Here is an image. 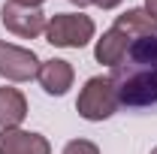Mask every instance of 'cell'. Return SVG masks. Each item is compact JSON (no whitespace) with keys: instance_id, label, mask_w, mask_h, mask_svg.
I'll return each mask as SVG.
<instances>
[{"instance_id":"obj_1","label":"cell","mask_w":157,"mask_h":154,"mask_svg":"<svg viewBox=\"0 0 157 154\" xmlns=\"http://www.w3.org/2000/svg\"><path fill=\"white\" fill-rule=\"evenodd\" d=\"M109 79L124 109L157 112V33L133 39Z\"/></svg>"},{"instance_id":"obj_2","label":"cell","mask_w":157,"mask_h":154,"mask_svg":"<svg viewBox=\"0 0 157 154\" xmlns=\"http://www.w3.org/2000/svg\"><path fill=\"white\" fill-rule=\"evenodd\" d=\"M118 109H121V103H118V97H115V88H112V79L109 76H91L82 85V91L76 97L78 118H85L91 124L109 121Z\"/></svg>"},{"instance_id":"obj_3","label":"cell","mask_w":157,"mask_h":154,"mask_svg":"<svg viewBox=\"0 0 157 154\" xmlns=\"http://www.w3.org/2000/svg\"><path fill=\"white\" fill-rule=\"evenodd\" d=\"M97 37V24L85 12H58L45 24V42L55 48H85Z\"/></svg>"},{"instance_id":"obj_4","label":"cell","mask_w":157,"mask_h":154,"mask_svg":"<svg viewBox=\"0 0 157 154\" xmlns=\"http://www.w3.org/2000/svg\"><path fill=\"white\" fill-rule=\"evenodd\" d=\"M39 64L33 48H24V45H15V42H0V79L6 82H33L39 73Z\"/></svg>"},{"instance_id":"obj_5","label":"cell","mask_w":157,"mask_h":154,"mask_svg":"<svg viewBox=\"0 0 157 154\" xmlns=\"http://www.w3.org/2000/svg\"><path fill=\"white\" fill-rule=\"evenodd\" d=\"M0 21L3 27L18 39H36L39 33H45V12L42 9H30V6H15V3H3L0 6Z\"/></svg>"},{"instance_id":"obj_6","label":"cell","mask_w":157,"mask_h":154,"mask_svg":"<svg viewBox=\"0 0 157 154\" xmlns=\"http://www.w3.org/2000/svg\"><path fill=\"white\" fill-rule=\"evenodd\" d=\"M0 154H52V142L42 133L9 127V130H0Z\"/></svg>"},{"instance_id":"obj_7","label":"cell","mask_w":157,"mask_h":154,"mask_svg":"<svg viewBox=\"0 0 157 154\" xmlns=\"http://www.w3.org/2000/svg\"><path fill=\"white\" fill-rule=\"evenodd\" d=\"M36 82L42 85V91L48 97H63L73 88V82H76V70H73L70 60H63V58L42 60L39 73H36Z\"/></svg>"},{"instance_id":"obj_8","label":"cell","mask_w":157,"mask_h":154,"mask_svg":"<svg viewBox=\"0 0 157 154\" xmlns=\"http://www.w3.org/2000/svg\"><path fill=\"white\" fill-rule=\"evenodd\" d=\"M127 48H130V39L124 37L121 30L109 27V30H103V37L94 42V60L103 64V67H112V70H115L118 64L124 60Z\"/></svg>"},{"instance_id":"obj_9","label":"cell","mask_w":157,"mask_h":154,"mask_svg":"<svg viewBox=\"0 0 157 154\" xmlns=\"http://www.w3.org/2000/svg\"><path fill=\"white\" fill-rule=\"evenodd\" d=\"M24 118H27V97L21 94L18 88L3 85L0 88V130L21 127Z\"/></svg>"},{"instance_id":"obj_10","label":"cell","mask_w":157,"mask_h":154,"mask_svg":"<svg viewBox=\"0 0 157 154\" xmlns=\"http://www.w3.org/2000/svg\"><path fill=\"white\" fill-rule=\"evenodd\" d=\"M115 30H121L124 37L130 39H142V37H151V33H157V21L145 12V9H127V12H121L115 18V24H112Z\"/></svg>"},{"instance_id":"obj_11","label":"cell","mask_w":157,"mask_h":154,"mask_svg":"<svg viewBox=\"0 0 157 154\" xmlns=\"http://www.w3.org/2000/svg\"><path fill=\"white\" fill-rule=\"evenodd\" d=\"M60 154H100V148L91 142V139H70Z\"/></svg>"},{"instance_id":"obj_12","label":"cell","mask_w":157,"mask_h":154,"mask_svg":"<svg viewBox=\"0 0 157 154\" xmlns=\"http://www.w3.org/2000/svg\"><path fill=\"white\" fill-rule=\"evenodd\" d=\"M124 0H91V6H97V9H103V12H109V9H118Z\"/></svg>"},{"instance_id":"obj_13","label":"cell","mask_w":157,"mask_h":154,"mask_svg":"<svg viewBox=\"0 0 157 154\" xmlns=\"http://www.w3.org/2000/svg\"><path fill=\"white\" fill-rule=\"evenodd\" d=\"M6 3H15V6H30V9H39L45 0H6Z\"/></svg>"},{"instance_id":"obj_14","label":"cell","mask_w":157,"mask_h":154,"mask_svg":"<svg viewBox=\"0 0 157 154\" xmlns=\"http://www.w3.org/2000/svg\"><path fill=\"white\" fill-rule=\"evenodd\" d=\"M145 12H148V15L157 21V0H145Z\"/></svg>"},{"instance_id":"obj_15","label":"cell","mask_w":157,"mask_h":154,"mask_svg":"<svg viewBox=\"0 0 157 154\" xmlns=\"http://www.w3.org/2000/svg\"><path fill=\"white\" fill-rule=\"evenodd\" d=\"M73 6H78V9H85V6H91V0H70Z\"/></svg>"},{"instance_id":"obj_16","label":"cell","mask_w":157,"mask_h":154,"mask_svg":"<svg viewBox=\"0 0 157 154\" xmlns=\"http://www.w3.org/2000/svg\"><path fill=\"white\" fill-rule=\"evenodd\" d=\"M151 154H157V145H154V148H151Z\"/></svg>"}]
</instances>
